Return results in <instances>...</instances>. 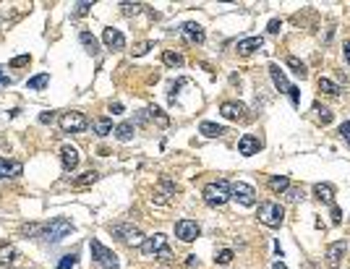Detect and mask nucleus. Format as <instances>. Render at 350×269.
<instances>
[{
  "label": "nucleus",
  "instance_id": "obj_12",
  "mask_svg": "<svg viewBox=\"0 0 350 269\" xmlns=\"http://www.w3.org/2000/svg\"><path fill=\"white\" fill-rule=\"evenodd\" d=\"M259 149H262V142H259V136H254V134H246L238 142V152L243 157H251V154H259Z\"/></svg>",
  "mask_w": 350,
  "mask_h": 269
},
{
  "label": "nucleus",
  "instance_id": "obj_4",
  "mask_svg": "<svg viewBox=\"0 0 350 269\" xmlns=\"http://www.w3.org/2000/svg\"><path fill=\"white\" fill-rule=\"evenodd\" d=\"M110 232H112V238H118V240H123V243H128V246H138V248H142V243L146 240L144 232L138 230V228H134V225H128V222L110 225Z\"/></svg>",
  "mask_w": 350,
  "mask_h": 269
},
{
  "label": "nucleus",
  "instance_id": "obj_38",
  "mask_svg": "<svg viewBox=\"0 0 350 269\" xmlns=\"http://www.w3.org/2000/svg\"><path fill=\"white\" fill-rule=\"evenodd\" d=\"M152 48H154V42H138V44H134V50H131V52H134V55L138 58V55H144V52H149Z\"/></svg>",
  "mask_w": 350,
  "mask_h": 269
},
{
  "label": "nucleus",
  "instance_id": "obj_46",
  "mask_svg": "<svg viewBox=\"0 0 350 269\" xmlns=\"http://www.w3.org/2000/svg\"><path fill=\"white\" fill-rule=\"evenodd\" d=\"M340 220H342V212H340V206H334V204H332V222L337 225V222H340Z\"/></svg>",
  "mask_w": 350,
  "mask_h": 269
},
{
  "label": "nucleus",
  "instance_id": "obj_44",
  "mask_svg": "<svg viewBox=\"0 0 350 269\" xmlns=\"http://www.w3.org/2000/svg\"><path fill=\"white\" fill-rule=\"evenodd\" d=\"M340 134H342V138L350 144V120H345L342 126H340Z\"/></svg>",
  "mask_w": 350,
  "mask_h": 269
},
{
  "label": "nucleus",
  "instance_id": "obj_33",
  "mask_svg": "<svg viewBox=\"0 0 350 269\" xmlns=\"http://www.w3.org/2000/svg\"><path fill=\"white\" fill-rule=\"evenodd\" d=\"M285 63H288L290 68H293V74H296V76H300V78H306V66H303V63L298 60V58H293V55H290V58H288V60H285Z\"/></svg>",
  "mask_w": 350,
  "mask_h": 269
},
{
  "label": "nucleus",
  "instance_id": "obj_47",
  "mask_svg": "<svg viewBox=\"0 0 350 269\" xmlns=\"http://www.w3.org/2000/svg\"><path fill=\"white\" fill-rule=\"evenodd\" d=\"M110 112H112V115H120V112H123V104H120V102H112V104H110Z\"/></svg>",
  "mask_w": 350,
  "mask_h": 269
},
{
  "label": "nucleus",
  "instance_id": "obj_49",
  "mask_svg": "<svg viewBox=\"0 0 350 269\" xmlns=\"http://www.w3.org/2000/svg\"><path fill=\"white\" fill-rule=\"evenodd\" d=\"M52 118H55L52 112H44V115H40V123H52Z\"/></svg>",
  "mask_w": 350,
  "mask_h": 269
},
{
  "label": "nucleus",
  "instance_id": "obj_1",
  "mask_svg": "<svg viewBox=\"0 0 350 269\" xmlns=\"http://www.w3.org/2000/svg\"><path fill=\"white\" fill-rule=\"evenodd\" d=\"M74 232V222L71 220H66V217H52L50 222H44L42 225V236L48 243H58V240H63L66 236H71Z\"/></svg>",
  "mask_w": 350,
  "mask_h": 269
},
{
  "label": "nucleus",
  "instance_id": "obj_16",
  "mask_svg": "<svg viewBox=\"0 0 350 269\" xmlns=\"http://www.w3.org/2000/svg\"><path fill=\"white\" fill-rule=\"evenodd\" d=\"M262 44H264L262 37H246V40H240L236 44V50H238V55H251L256 50H262Z\"/></svg>",
  "mask_w": 350,
  "mask_h": 269
},
{
  "label": "nucleus",
  "instance_id": "obj_6",
  "mask_svg": "<svg viewBox=\"0 0 350 269\" xmlns=\"http://www.w3.org/2000/svg\"><path fill=\"white\" fill-rule=\"evenodd\" d=\"M60 128H63L66 134H81V131H86V128H89V120H86L84 112L71 110V112H63L60 115Z\"/></svg>",
  "mask_w": 350,
  "mask_h": 269
},
{
  "label": "nucleus",
  "instance_id": "obj_28",
  "mask_svg": "<svg viewBox=\"0 0 350 269\" xmlns=\"http://www.w3.org/2000/svg\"><path fill=\"white\" fill-rule=\"evenodd\" d=\"M162 63L170 66V68H180L183 66V55L175 52V50H165V52H162Z\"/></svg>",
  "mask_w": 350,
  "mask_h": 269
},
{
  "label": "nucleus",
  "instance_id": "obj_17",
  "mask_svg": "<svg viewBox=\"0 0 350 269\" xmlns=\"http://www.w3.org/2000/svg\"><path fill=\"white\" fill-rule=\"evenodd\" d=\"M24 172V165L21 162H8L0 157V178H16V175Z\"/></svg>",
  "mask_w": 350,
  "mask_h": 269
},
{
  "label": "nucleus",
  "instance_id": "obj_34",
  "mask_svg": "<svg viewBox=\"0 0 350 269\" xmlns=\"http://www.w3.org/2000/svg\"><path fill=\"white\" fill-rule=\"evenodd\" d=\"M170 202H172V196H168L165 191H154V194H152V204H154V206H170Z\"/></svg>",
  "mask_w": 350,
  "mask_h": 269
},
{
  "label": "nucleus",
  "instance_id": "obj_3",
  "mask_svg": "<svg viewBox=\"0 0 350 269\" xmlns=\"http://www.w3.org/2000/svg\"><path fill=\"white\" fill-rule=\"evenodd\" d=\"M89 251H92V259H94L102 269H118V254L108 246H102L97 238L89 240Z\"/></svg>",
  "mask_w": 350,
  "mask_h": 269
},
{
  "label": "nucleus",
  "instance_id": "obj_25",
  "mask_svg": "<svg viewBox=\"0 0 350 269\" xmlns=\"http://www.w3.org/2000/svg\"><path fill=\"white\" fill-rule=\"evenodd\" d=\"M48 84H50V74H37V76H32V78L26 81V89H32V92H42Z\"/></svg>",
  "mask_w": 350,
  "mask_h": 269
},
{
  "label": "nucleus",
  "instance_id": "obj_20",
  "mask_svg": "<svg viewBox=\"0 0 350 269\" xmlns=\"http://www.w3.org/2000/svg\"><path fill=\"white\" fill-rule=\"evenodd\" d=\"M270 76H272V81H274V86L280 89V92H285V94H290V89H293V86H290L288 84V78H285V74L282 71H280V66H270Z\"/></svg>",
  "mask_w": 350,
  "mask_h": 269
},
{
  "label": "nucleus",
  "instance_id": "obj_7",
  "mask_svg": "<svg viewBox=\"0 0 350 269\" xmlns=\"http://www.w3.org/2000/svg\"><path fill=\"white\" fill-rule=\"evenodd\" d=\"M230 198H236L240 206H254L256 204V191H254V186L238 180V183H230Z\"/></svg>",
  "mask_w": 350,
  "mask_h": 269
},
{
  "label": "nucleus",
  "instance_id": "obj_10",
  "mask_svg": "<svg viewBox=\"0 0 350 269\" xmlns=\"http://www.w3.org/2000/svg\"><path fill=\"white\" fill-rule=\"evenodd\" d=\"M78 149L76 146H71V144H63L60 146V162H63V170L66 172H74L76 168H78Z\"/></svg>",
  "mask_w": 350,
  "mask_h": 269
},
{
  "label": "nucleus",
  "instance_id": "obj_29",
  "mask_svg": "<svg viewBox=\"0 0 350 269\" xmlns=\"http://www.w3.org/2000/svg\"><path fill=\"white\" fill-rule=\"evenodd\" d=\"M94 131H97V136H110L112 134V120L110 118H97L94 120Z\"/></svg>",
  "mask_w": 350,
  "mask_h": 269
},
{
  "label": "nucleus",
  "instance_id": "obj_5",
  "mask_svg": "<svg viewBox=\"0 0 350 269\" xmlns=\"http://www.w3.org/2000/svg\"><path fill=\"white\" fill-rule=\"evenodd\" d=\"M259 222H264L266 228H280L285 222V209L277 202H264L259 204Z\"/></svg>",
  "mask_w": 350,
  "mask_h": 269
},
{
  "label": "nucleus",
  "instance_id": "obj_8",
  "mask_svg": "<svg viewBox=\"0 0 350 269\" xmlns=\"http://www.w3.org/2000/svg\"><path fill=\"white\" fill-rule=\"evenodd\" d=\"M175 238H180L183 243H191L199 238V222L196 220H178L175 222Z\"/></svg>",
  "mask_w": 350,
  "mask_h": 269
},
{
  "label": "nucleus",
  "instance_id": "obj_51",
  "mask_svg": "<svg viewBox=\"0 0 350 269\" xmlns=\"http://www.w3.org/2000/svg\"><path fill=\"white\" fill-rule=\"evenodd\" d=\"M272 269H288V266H285V264H282V262H277V264H274V266H272Z\"/></svg>",
  "mask_w": 350,
  "mask_h": 269
},
{
  "label": "nucleus",
  "instance_id": "obj_23",
  "mask_svg": "<svg viewBox=\"0 0 350 269\" xmlns=\"http://www.w3.org/2000/svg\"><path fill=\"white\" fill-rule=\"evenodd\" d=\"M290 188V178L288 175H272L270 178V191L272 194H285Z\"/></svg>",
  "mask_w": 350,
  "mask_h": 269
},
{
  "label": "nucleus",
  "instance_id": "obj_2",
  "mask_svg": "<svg viewBox=\"0 0 350 269\" xmlns=\"http://www.w3.org/2000/svg\"><path fill=\"white\" fill-rule=\"evenodd\" d=\"M202 196H204V202L209 206H222V204L230 202V183L225 178H220L214 183H206L204 191H202Z\"/></svg>",
  "mask_w": 350,
  "mask_h": 269
},
{
  "label": "nucleus",
  "instance_id": "obj_14",
  "mask_svg": "<svg viewBox=\"0 0 350 269\" xmlns=\"http://www.w3.org/2000/svg\"><path fill=\"white\" fill-rule=\"evenodd\" d=\"M102 42L108 44L110 50H123L126 48V37H123L118 29H112V26H108V29L102 32Z\"/></svg>",
  "mask_w": 350,
  "mask_h": 269
},
{
  "label": "nucleus",
  "instance_id": "obj_31",
  "mask_svg": "<svg viewBox=\"0 0 350 269\" xmlns=\"http://www.w3.org/2000/svg\"><path fill=\"white\" fill-rule=\"evenodd\" d=\"M160 188L165 191L168 196H175V194L180 191V188H178V183H175V180H170L168 175H162V178H160Z\"/></svg>",
  "mask_w": 350,
  "mask_h": 269
},
{
  "label": "nucleus",
  "instance_id": "obj_48",
  "mask_svg": "<svg viewBox=\"0 0 350 269\" xmlns=\"http://www.w3.org/2000/svg\"><path fill=\"white\" fill-rule=\"evenodd\" d=\"M186 266H188V269H196V266H199V259H196V256H188V262H186Z\"/></svg>",
  "mask_w": 350,
  "mask_h": 269
},
{
  "label": "nucleus",
  "instance_id": "obj_45",
  "mask_svg": "<svg viewBox=\"0 0 350 269\" xmlns=\"http://www.w3.org/2000/svg\"><path fill=\"white\" fill-rule=\"evenodd\" d=\"M89 8H92V3H78V6H76V16H86Z\"/></svg>",
  "mask_w": 350,
  "mask_h": 269
},
{
  "label": "nucleus",
  "instance_id": "obj_11",
  "mask_svg": "<svg viewBox=\"0 0 350 269\" xmlns=\"http://www.w3.org/2000/svg\"><path fill=\"white\" fill-rule=\"evenodd\" d=\"M220 112H222V118H228V120H240V118H246V104H240V102H222V104H220Z\"/></svg>",
  "mask_w": 350,
  "mask_h": 269
},
{
  "label": "nucleus",
  "instance_id": "obj_26",
  "mask_svg": "<svg viewBox=\"0 0 350 269\" xmlns=\"http://www.w3.org/2000/svg\"><path fill=\"white\" fill-rule=\"evenodd\" d=\"M97 180H100V172L97 170H86V172H81V178L74 180V186H76V188H86V186L97 183Z\"/></svg>",
  "mask_w": 350,
  "mask_h": 269
},
{
  "label": "nucleus",
  "instance_id": "obj_32",
  "mask_svg": "<svg viewBox=\"0 0 350 269\" xmlns=\"http://www.w3.org/2000/svg\"><path fill=\"white\" fill-rule=\"evenodd\" d=\"M21 236H26V238L42 236V225H40V222H26V225H21Z\"/></svg>",
  "mask_w": 350,
  "mask_h": 269
},
{
  "label": "nucleus",
  "instance_id": "obj_50",
  "mask_svg": "<svg viewBox=\"0 0 350 269\" xmlns=\"http://www.w3.org/2000/svg\"><path fill=\"white\" fill-rule=\"evenodd\" d=\"M342 50H345V60H348V63H350V40H348V42H345V48H342Z\"/></svg>",
  "mask_w": 350,
  "mask_h": 269
},
{
  "label": "nucleus",
  "instance_id": "obj_37",
  "mask_svg": "<svg viewBox=\"0 0 350 269\" xmlns=\"http://www.w3.org/2000/svg\"><path fill=\"white\" fill-rule=\"evenodd\" d=\"M142 3H120V10L126 16H136V14H142Z\"/></svg>",
  "mask_w": 350,
  "mask_h": 269
},
{
  "label": "nucleus",
  "instance_id": "obj_22",
  "mask_svg": "<svg viewBox=\"0 0 350 269\" xmlns=\"http://www.w3.org/2000/svg\"><path fill=\"white\" fill-rule=\"evenodd\" d=\"M78 40H81V44H84V50H86L89 55H97V52H100V42H97V37H94L92 32H81Z\"/></svg>",
  "mask_w": 350,
  "mask_h": 269
},
{
  "label": "nucleus",
  "instance_id": "obj_41",
  "mask_svg": "<svg viewBox=\"0 0 350 269\" xmlns=\"http://www.w3.org/2000/svg\"><path fill=\"white\" fill-rule=\"evenodd\" d=\"M154 256H157V259H160L162 264H170V262H172V254H170V248H168V246H165V248H162L160 254H154Z\"/></svg>",
  "mask_w": 350,
  "mask_h": 269
},
{
  "label": "nucleus",
  "instance_id": "obj_35",
  "mask_svg": "<svg viewBox=\"0 0 350 269\" xmlns=\"http://www.w3.org/2000/svg\"><path fill=\"white\" fill-rule=\"evenodd\" d=\"M76 262H78V256L76 254H66L60 262H58V266L55 269H74L76 266Z\"/></svg>",
  "mask_w": 350,
  "mask_h": 269
},
{
  "label": "nucleus",
  "instance_id": "obj_15",
  "mask_svg": "<svg viewBox=\"0 0 350 269\" xmlns=\"http://www.w3.org/2000/svg\"><path fill=\"white\" fill-rule=\"evenodd\" d=\"M168 246V238L162 236V232H157V236H152V238H146L144 243H142V254H146V256H152V254H160L162 248Z\"/></svg>",
  "mask_w": 350,
  "mask_h": 269
},
{
  "label": "nucleus",
  "instance_id": "obj_24",
  "mask_svg": "<svg viewBox=\"0 0 350 269\" xmlns=\"http://www.w3.org/2000/svg\"><path fill=\"white\" fill-rule=\"evenodd\" d=\"M199 131H202L206 138H217V136H225V134H228L222 126H217V123H209V120H204V123L199 126Z\"/></svg>",
  "mask_w": 350,
  "mask_h": 269
},
{
  "label": "nucleus",
  "instance_id": "obj_9",
  "mask_svg": "<svg viewBox=\"0 0 350 269\" xmlns=\"http://www.w3.org/2000/svg\"><path fill=\"white\" fill-rule=\"evenodd\" d=\"M180 34H183V40L188 42V44H204V40H206L204 26H202V24H196V21H188V24H183V26H180Z\"/></svg>",
  "mask_w": 350,
  "mask_h": 269
},
{
  "label": "nucleus",
  "instance_id": "obj_52",
  "mask_svg": "<svg viewBox=\"0 0 350 269\" xmlns=\"http://www.w3.org/2000/svg\"><path fill=\"white\" fill-rule=\"evenodd\" d=\"M6 81H8V78H6V74H3V71H0V84H6Z\"/></svg>",
  "mask_w": 350,
  "mask_h": 269
},
{
  "label": "nucleus",
  "instance_id": "obj_18",
  "mask_svg": "<svg viewBox=\"0 0 350 269\" xmlns=\"http://www.w3.org/2000/svg\"><path fill=\"white\" fill-rule=\"evenodd\" d=\"M314 196H316L319 202H324V204H334V186L316 183V186H314Z\"/></svg>",
  "mask_w": 350,
  "mask_h": 269
},
{
  "label": "nucleus",
  "instance_id": "obj_36",
  "mask_svg": "<svg viewBox=\"0 0 350 269\" xmlns=\"http://www.w3.org/2000/svg\"><path fill=\"white\" fill-rule=\"evenodd\" d=\"M232 259H236V254H232L230 248H222V251L217 254V259H214V262H217L220 266H228V264H230Z\"/></svg>",
  "mask_w": 350,
  "mask_h": 269
},
{
  "label": "nucleus",
  "instance_id": "obj_27",
  "mask_svg": "<svg viewBox=\"0 0 350 269\" xmlns=\"http://www.w3.org/2000/svg\"><path fill=\"white\" fill-rule=\"evenodd\" d=\"M316 86H319V92H324V94H330V97H337V94L342 92L332 78H319V81H316Z\"/></svg>",
  "mask_w": 350,
  "mask_h": 269
},
{
  "label": "nucleus",
  "instance_id": "obj_40",
  "mask_svg": "<svg viewBox=\"0 0 350 269\" xmlns=\"http://www.w3.org/2000/svg\"><path fill=\"white\" fill-rule=\"evenodd\" d=\"M314 110L319 112V120H322L324 126H326V123H332V112L326 110V108H319V104H316V108H314Z\"/></svg>",
  "mask_w": 350,
  "mask_h": 269
},
{
  "label": "nucleus",
  "instance_id": "obj_43",
  "mask_svg": "<svg viewBox=\"0 0 350 269\" xmlns=\"http://www.w3.org/2000/svg\"><path fill=\"white\" fill-rule=\"evenodd\" d=\"M288 198H290V202H300V198H303V191H300V188H288Z\"/></svg>",
  "mask_w": 350,
  "mask_h": 269
},
{
  "label": "nucleus",
  "instance_id": "obj_21",
  "mask_svg": "<svg viewBox=\"0 0 350 269\" xmlns=\"http://www.w3.org/2000/svg\"><path fill=\"white\" fill-rule=\"evenodd\" d=\"M112 134H115V138H118V142H131L134 134H136V126H134V123H120V126L112 128Z\"/></svg>",
  "mask_w": 350,
  "mask_h": 269
},
{
  "label": "nucleus",
  "instance_id": "obj_30",
  "mask_svg": "<svg viewBox=\"0 0 350 269\" xmlns=\"http://www.w3.org/2000/svg\"><path fill=\"white\" fill-rule=\"evenodd\" d=\"M146 112H149V118H152V120H157L162 128H168V126H170V118H168V115L162 112L160 108H154V104H152V108H149Z\"/></svg>",
  "mask_w": 350,
  "mask_h": 269
},
{
  "label": "nucleus",
  "instance_id": "obj_42",
  "mask_svg": "<svg viewBox=\"0 0 350 269\" xmlns=\"http://www.w3.org/2000/svg\"><path fill=\"white\" fill-rule=\"evenodd\" d=\"M280 29H282V21H280V18H272L270 26H266V32H270V34H280Z\"/></svg>",
  "mask_w": 350,
  "mask_h": 269
},
{
  "label": "nucleus",
  "instance_id": "obj_19",
  "mask_svg": "<svg viewBox=\"0 0 350 269\" xmlns=\"http://www.w3.org/2000/svg\"><path fill=\"white\" fill-rule=\"evenodd\" d=\"M16 262H18V251H16V246H10V243H0V264L14 266Z\"/></svg>",
  "mask_w": 350,
  "mask_h": 269
},
{
  "label": "nucleus",
  "instance_id": "obj_13",
  "mask_svg": "<svg viewBox=\"0 0 350 269\" xmlns=\"http://www.w3.org/2000/svg\"><path fill=\"white\" fill-rule=\"evenodd\" d=\"M345 251H348L345 240H334V243H330V246H326V264H330V266H337V264L342 262Z\"/></svg>",
  "mask_w": 350,
  "mask_h": 269
},
{
  "label": "nucleus",
  "instance_id": "obj_39",
  "mask_svg": "<svg viewBox=\"0 0 350 269\" xmlns=\"http://www.w3.org/2000/svg\"><path fill=\"white\" fill-rule=\"evenodd\" d=\"M32 63V55H18V58H14L10 60V68H24V66H29Z\"/></svg>",
  "mask_w": 350,
  "mask_h": 269
}]
</instances>
